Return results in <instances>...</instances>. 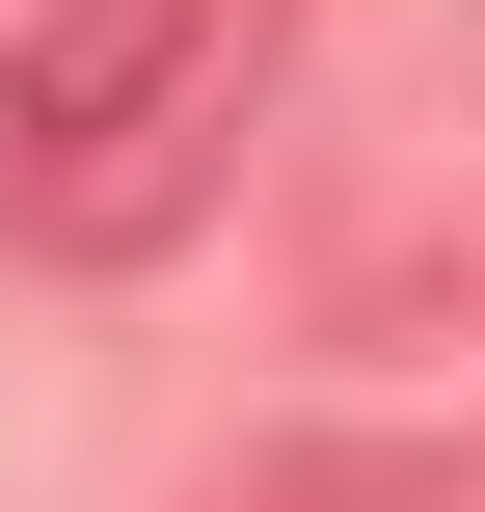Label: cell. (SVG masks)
<instances>
[{
    "mask_svg": "<svg viewBox=\"0 0 485 512\" xmlns=\"http://www.w3.org/2000/svg\"><path fill=\"white\" fill-rule=\"evenodd\" d=\"M297 81V0H27L0 27V270H162Z\"/></svg>",
    "mask_w": 485,
    "mask_h": 512,
    "instance_id": "1",
    "label": "cell"
}]
</instances>
